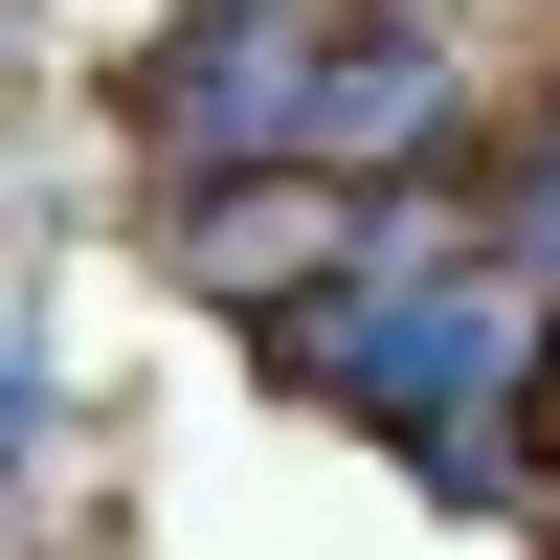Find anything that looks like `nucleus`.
Wrapping results in <instances>:
<instances>
[{"label": "nucleus", "mask_w": 560, "mask_h": 560, "mask_svg": "<svg viewBox=\"0 0 560 560\" xmlns=\"http://www.w3.org/2000/svg\"><path fill=\"white\" fill-rule=\"evenodd\" d=\"M493 269H516V292H538V337H560V90L493 135Z\"/></svg>", "instance_id": "3"}, {"label": "nucleus", "mask_w": 560, "mask_h": 560, "mask_svg": "<svg viewBox=\"0 0 560 560\" xmlns=\"http://www.w3.org/2000/svg\"><path fill=\"white\" fill-rule=\"evenodd\" d=\"M135 135L179 179H359V202H404L427 158H471V45L404 23V0H179L158 68H135Z\"/></svg>", "instance_id": "1"}, {"label": "nucleus", "mask_w": 560, "mask_h": 560, "mask_svg": "<svg viewBox=\"0 0 560 560\" xmlns=\"http://www.w3.org/2000/svg\"><path fill=\"white\" fill-rule=\"evenodd\" d=\"M179 292H224L247 337H292V314H337L359 269H382V202L359 179H179Z\"/></svg>", "instance_id": "2"}]
</instances>
